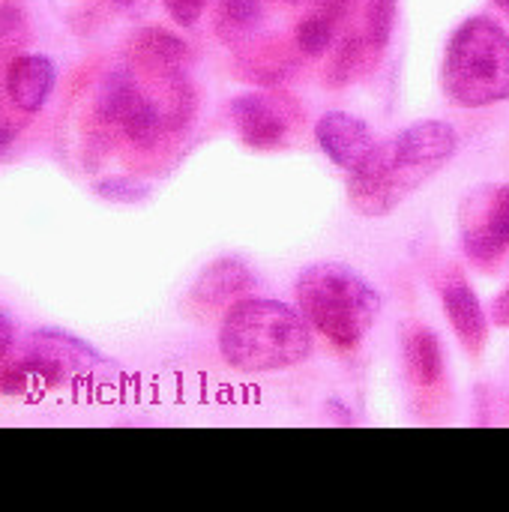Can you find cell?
I'll use <instances>...</instances> for the list:
<instances>
[{"label":"cell","instance_id":"obj_1","mask_svg":"<svg viewBox=\"0 0 509 512\" xmlns=\"http://www.w3.org/2000/svg\"><path fill=\"white\" fill-rule=\"evenodd\" d=\"M459 150V135L444 120H420L378 144L363 168L348 177V198L360 216L381 219L402 207Z\"/></svg>","mask_w":509,"mask_h":512},{"label":"cell","instance_id":"obj_2","mask_svg":"<svg viewBox=\"0 0 509 512\" xmlns=\"http://www.w3.org/2000/svg\"><path fill=\"white\" fill-rule=\"evenodd\" d=\"M222 360L246 375L285 372L309 360L312 327L300 309L273 297L237 300L219 324Z\"/></svg>","mask_w":509,"mask_h":512},{"label":"cell","instance_id":"obj_3","mask_svg":"<svg viewBox=\"0 0 509 512\" xmlns=\"http://www.w3.org/2000/svg\"><path fill=\"white\" fill-rule=\"evenodd\" d=\"M297 309L333 348L357 351L381 315V294L339 261L306 267L294 285Z\"/></svg>","mask_w":509,"mask_h":512},{"label":"cell","instance_id":"obj_4","mask_svg":"<svg viewBox=\"0 0 509 512\" xmlns=\"http://www.w3.org/2000/svg\"><path fill=\"white\" fill-rule=\"evenodd\" d=\"M444 90L462 108H489L509 99V33L495 18H468L450 36Z\"/></svg>","mask_w":509,"mask_h":512},{"label":"cell","instance_id":"obj_5","mask_svg":"<svg viewBox=\"0 0 509 512\" xmlns=\"http://www.w3.org/2000/svg\"><path fill=\"white\" fill-rule=\"evenodd\" d=\"M462 246L477 267H495L509 252V183L480 186L462 204Z\"/></svg>","mask_w":509,"mask_h":512},{"label":"cell","instance_id":"obj_6","mask_svg":"<svg viewBox=\"0 0 509 512\" xmlns=\"http://www.w3.org/2000/svg\"><path fill=\"white\" fill-rule=\"evenodd\" d=\"M99 114L105 123H114L135 147L150 150L162 135V111L141 93L129 75H111L99 93Z\"/></svg>","mask_w":509,"mask_h":512},{"label":"cell","instance_id":"obj_7","mask_svg":"<svg viewBox=\"0 0 509 512\" xmlns=\"http://www.w3.org/2000/svg\"><path fill=\"white\" fill-rule=\"evenodd\" d=\"M315 141L327 153L333 165L342 171H357L366 165V159L375 153L378 141L369 129V123L351 111H327L315 123Z\"/></svg>","mask_w":509,"mask_h":512},{"label":"cell","instance_id":"obj_8","mask_svg":"<svg viewBox=\"0 0 509 512\" xmlns=\"http://www.w3.org/2000/svg\"><path fill=\"white\" fill-rule=\"evenodd\" d=\"M231 123L240 135V141L252 150H276L288 138V120L285 114L261 93H243L228 102Z\"/></svg>","mask_w":509,"mask_h":512},{"label":"cell","instance_id":"obj_9","mask_svg":"<svg viewBox=\"0 0 509 512\" xmlns=\"http://www.w3.org/2000/svg\"><path fill=\"white\" fill-rule=\"evenodd\" d=\"M6 96L18 111L36 114L48 105L54 84H57V66L48 54H18L6 69Z\"/></svg>","mask_w":509,"mask_h":512},{"label":"cell","instance_id":"obj_10","mask_svg":"<svg viewBox=\"0 0 509 512\" xmlns=\"http://www.w3.org/2000/svg\"><path fill=\"white\" fill-rule=\"evenodd\" d=\"M441 303H444V312H447L459 342L465 345V351L480 354L486 339H489V321H486L483 303L474 294V288L465 279H453V282L444 285Z\"/></svg>","mask_w":509,"mask_h":512},{"label":"cell","instance_id":"obj_11","mask_svg":"<svg viewBox=\"0 0 509 512\" xmlns=\"http://www.w3.org/2000/svg\"><path fill=\"white\" fill-rule=\"evenodd\" d=\"M252 288H255V270L243 258L225 255L198 273V279L192 285V297L204 306H219V303L249 294Z\"/></svg>","mask_w":509,"mask_h":512},{"label":"cell","instance_id":"obj_12","mask_svg":"<svg viewBox=\"0 0 509 512\" xmlns=\"http://www.w3.org/2000/svg\"><path fill=\"white\" fill-rule=\"evenodd\" d=\"M30 345H36L39 351H45L48 357H54L57 363H63L72 375L75 372H93V369L105 366V357L90 342L72 336L69 330L39 327V330L30 333Z\"/></svg>","mask_w":509,"mask_h":512},{"label":"cell","instance_id":"obj_13","mask_svg":"<svg viewBox=\"0 0 509 512\" xmlns=\"http://www.w3.org/2000/svg\"><path fill=\"white\" fill-rule=\"evenodd\" d=\"M405 369L417 387H435L444 378V351L429 327H414L405 339Z\"/></svg>","mask_w":509,"mask_h":512},{"label":"cell","instance_id":"obj_14","mask_svg":"<svg viewBox=\"0 0 509 512\" xmlns=\"http://www.w3.org/2000/svg\"><path fill=\"white\" fill-rule=\"evenodd\" d=\"M186 54H189V45L162 27H147L135 36V57L150 69H165V72L180 69Z\"/></svg>","mask_w":509,"mask_h":512},{"label":"cell","instance_id":"obj_15","mask_svg":"<svg viewBox=\"0 0 509 512\" xmlns=\"http://www.w3.org/2000/svg\"><path fill=\"white\" fill-rule=\"evenodd\" d=\"M261 0H222L216 27L225 39H243L261 24Z\"/></svg>","mask_w":509,"mask_h":512},{"label":"cell","instance_id":"obj_16","mask_svg":"<svg viewBox=\"0 0 509 512\" xmlns=\"http://www.w3.org/2000/svg\"><path fill=\"white\" fill-rule=\"evenodd\" d=\"M333 33H336V18H333V15H327V12L306 15V18L297 24V48H300L306 57H321V54L330 51Z\"/></svg>","mask_w":509,"mask_h":512},{"label":"cell","instance_id":"obj_17","mask_svg":"<svg viewBox=\"0 0 509 512\" xmlns=\"http://www.w3.org/2000/svg\"><path fill=\"white\" fill-rule=\"evenodd\" d=\"M363 21H366L363 39L369 42V48L375 54L384 51L393 39V30H396V0H366Z\"/></svg>","mask_w":509,"mask_h":512},{"label":"cell","instance_id":"obj_18","mask_svg":"<svg viewBox=\"0 0 509 512\" xmlns=\"http://www.w3.org/2000/svg\"><path fill=\"white\" fill-rule=\"evenodd\" d=\"M93 192L102 201H114V204H138L150 195V186L138 177H126V174H114V177H102L99 183H93Z\"/></svg>","mask_w":509,"mask_h":512},{"label":"cell","instance_id":"obj_19","mask_svg":"<svg viewBox=\"0 0 509 512\" xmlns=\"http://www.w3.org/2000/svg\"><path fill=\"white\" fill-rule=\"evenodd\" d=\"M366 51H372L366 39H348V42H342V48L336 51L333 66H330V81H333V84H348V81L357 75V69H360ZM372 54H375V51H372Z\"/></svg>","mask_w":509,"mask_h":512},{"label":"cell","instance_id":"obj_20","mask_svg":"<svg viewBox=\"0 0 509 512\" xmlns=\"http://www.w3.org/2000/svg\"><path fill=\"white\" fill-rule=\"evenodd\" d=\"M165 12L171 15L174 24L180 27H192L201 21L204 9H207V0H162Z\"/></svg>","mask_w":509,"mask_h":512},{"label":"cell","instance_id":"obj_21","mask_svg":"<svg viewBox=\"0 0 509 512\" xmlns=\"http://www.w3.org/2000/svg\"><path fill=\"white\" fill-rule=\"evenodd\" d=\"M15 351V324L9 315L0 312V360Z\"/></svg>","mask_w":509,"mask_h":512},{"label":"cell","instance_id":"obj_22","mask_svg":"<svg viewBox=\"0 0 509 512\" xmlns=\"http://www.w3.org/2000/svg\"><path fill=\"white\" fill-rule=\"evenodd\" d=\"M21 24V12L12 3H0V36H12Z\"/></svg>","mask_w":509,"mask_h":512},{"label":"cell","instance_id":"obj_23","mask_svg":"<svg viewBox=\"0 0 509 512\" xmlns=\"http://www.w3.org/2000/svg\"><path fill=\"white\" fill-rule=\"evenodd\" d=\"M492 321H495L498 327H509V285L501 291V297H498L495 306H492Z\"/></svg>","mask_w":509,"mask_h":512},{"label":"cell","instance_id":"obj_24","mask_svg":"<svg viewBox=\"0 0 509 512\" xmlns=\"http://www.w3.org/2000/svg\"><path fill=\"white\" fill-rule=\"evenodd\" d=\"M315 3H318V9H321V12H327V15L339 18V15H342L354 0H315Z\"/></svg>","mask_w":509,"mask_h":512},{"label":"cell","instance_id":"obj_25","mask_svg":"<svg viewBox=\"0 0 509 512\" xmlns=\"http://www.w3.org/2000/svg\"><path fill=\"white\" fill-rule=\"evenodd\" d=\"M12 138H15V126H9V123H0V153L12 144Z\"/></svg>","mask_w":509,"mask_h":512},{"label":"cell","instance_id":"obj_26","mask_svg":"<svg viewBox=\"0 0 509 512\" xmlns=\"http://www.w3.org/2000/svg\"><path fill=\"white\" fill-rule=\"evenodd\" d=\"M117 6H123V9H141L144 6V0H114Z\"/></svg>","mask_w":509,"mask_h":512},{"label":"cell","instance_id":"obj_27","mask_svg":"<svg viewBox=\"0 0 509 512\" xmlns=\"http://www.w3.org/2000/svg\"><path fill=\"white\" fill-rule=\"evenodd\" d=\"M495 6H498L504 15H509V0H495Z\"/></svg>","mask_w":509,"mask_h":512},{"label":"cell","instance_id":"obj_28","mask_svg":"<svg viewBox=\"0 0 509 512\" xmlns=\"http://www.w3.org/2000/svg\"><path fill=\"white\" fill-rule=\"evenodd\" d=\"M285 3H300V0H285Z\"/></svg>","mask_w":509,"mask_h":512}]
</instances>
